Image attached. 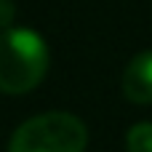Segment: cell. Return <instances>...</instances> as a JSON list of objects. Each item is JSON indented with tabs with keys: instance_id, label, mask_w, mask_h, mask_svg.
I'll list each match as a JSON object with an SVG mask.
<instances>
[{
	"instance_id": "cell-5",
	"label": "cell",
	"mask_w": 152,
	"mask_h": 152,
	"mask_svg": "<svg viewBox=\"0 0 152 152\" xmlns=\"http://www.w3.org/2000/svg\"><path fill=\"white\" fill-rule=\"evenodd\" d=\"M16 21V3L13 0H0V32L13 27Z\"/></svg>"
},
{
	"instance_id": "cell-1",
	"label": "cell",
	"mask_w": 152,
	"mask_h": 152,
	"mask_svg": "<svg viewBox=\"0 0 152 152\" xmlns=\"http://www.w3.org/2000/svg\"><path fill=\"white\" fill-rule=\"evenodd\" d=\"M51 64L48 43L29 27H8L0 32V91L21 96L35 91Z\"/></svg>"
},
{
	"instance_id": "cell-3",
	"label": "cell",
	"mask_w": 152,
	"mask_h": 152,
	"mask_svg": "<svg viewBox=\"0 0 152 152\" xmlns=\"http://www.w3.org/2000/svg\"><path fill=\"white\" fill-rule=\"evenodd\" d=\"M123 96L134 104H152V48L136 53L126 69H123V80H120Z\"/></svg>"
},
{
	"instance_id": "cell-2",
	"label": "cell",
	"mask_w": 152,
	"mask_h": 152,
	"mask_svg": "<svg viewBox=\"0 0 152 152\" xmlns=\"http://www.w3.org/2000/svg\"><path fill=\"white\" fill-rule=\"evenodd\" d=\"M88 128L72 112H43L24 120L11 142L8 152H86Z\"/></svg>"
},
{
	"instance_id": "cell-4",
	"label": "cell",
	"mask_w": 152,
	"mask_h": 152,
	"mask_svg": "<svg viewBox=\"0 0 152 152\" xmlns=\"http://www.w3.org/2000/svg\"><path fill=\"white\" fill-rule=\"evenodd\" d=\"M126 150L128 152H152V123L150 120H142V123L128 128Z\"/></svg>"
}]
</instances>
